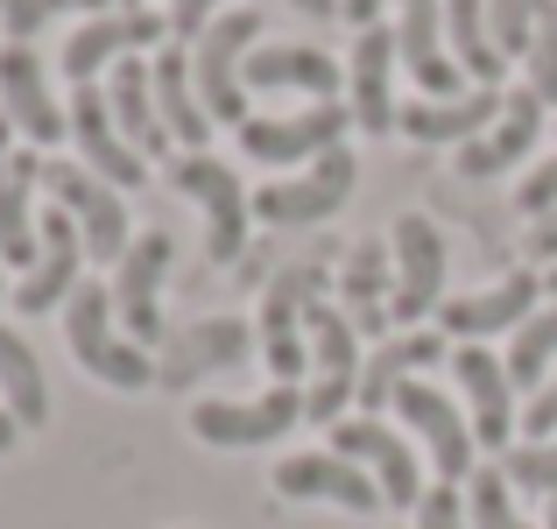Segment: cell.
I'll return each mask as SVG.
<instances>
[{
	"instance_id": "d6986e66",
	"label": "cell",
	"mask_w": 557,
	"mask_h": 529,
	"mask_svg": "<svg viewBox=\"0 0 557 529\" xmlns=\"http://www.w3.org/2000/svg\"><path fill=\"white\" fill-rule=\"evenodd\" d=\"M269 488L283 494V502H332V508H346V516H374V508H388L368 466L339 459L332 445H325V452H297V459H283Z\"/></svg>"
},
{
	"instance_id": "4dcf8cb0",
	"label": "cell",
	"mask_w": 557,
	"mask_h": 529,
	"mask_svg": "<svg viewBox=\"0 0 557 529\" xmlns=\"http://www.w3.org/2000/svg\"><path fill=\"white\" fill-rule=\"evenodd\" d=\"M149 78H156V107H163L170 142H177L184 156L205 149V142H212V113H205V99H198V78H190V50H184V42H163V50L149 57Z\"/></svg>"
},
{
	"instance_id": "f5cc1de1",
	"label": "cell",
	"mask_w": 557,
	"mask_h": 529,
	"mask_svg": "<svg viewBox=\"0 0 557 529\" xmlns=\"http://www.w3.org/2000/svg\"><path fill=\"white\" fill-rule=\"evenodd\" d=\"M0 269H8V261H0ZM0 297H14V290H8V283H0Z\"/></svg>"
},
{
	"instance_id": "e575fe53",
	"label": "cell",
	"mask_w": 557,
	"mask_h": 529,
	"mask_svg": "<svg viewBox=\"0 0 557 529\" xmlns=\"http://www.w3.org/2000/svg\"><path fill=\"white\" fill-rule=\"evenodd\" d=\"M466 516H473V529H536V522H522L516 488H508L502 466H480V473L466 480Z\"/></svg>"
},
{
	"instance_id": "f6af8a7d",
	"label": "cell",
	"mask_w": 557,
	"mask_h": 529,
	"mask_svg": "<svg viewBox=\"0 0 557 529\" xmlns=\"http://www.w3.org/2000/svg\"><path fill=\"white\" fill-rule=\"evenodd\" d=\"M339 14H346L354 28H374V22H381V0H339Z\"/></svg>"
},
{
	"instance_id": "7402d4cb",
	"label": "cell",
	"mask_w": 557,
	"mask_h": 529,
	"mask_svg": "<svg viewBox=\"0 0 557 529\" xmlns=\"http://www.w3.org/2000/svg\"><path fill=\"white\" fill-rule=\"evenodd\" d=\"M395 22H374L354 36V57H346V107H354L360 135H395Z\"/></svg>"
},
{
	"instance_id": "277c9868",
	"label": "cell",
	"mask_w": 557,
	"mask_h": 529,
	"mask_svg": "<svg viewBox=\"0 0 557 529\" xmlns=\"http://www.w3.org/2000/svg\"><path fill=\"white\" fill-rule=\"evenodd\" d=\"M170 190H184L190 205L205 212V255L226 269V261L247 255V219H255V190L226 170V156L212 149H190V156H170Z\"/></svg>"
},
{
	"instance_id": "3957f363",
	"label": "cell",
	"mask_w": 557,
	"mask_h": 529,
	"mask_svg": "<svg viewBox=\"0 0 557 529\" xmlns=\"http://www.w3.org/2000/svg\"><path fill=\"white\" fill-rule=\"evenodd\" d=\"M261 50V14L233 8L190 42V78H198V99L212 113V127H233L240 135L255 113H247V57Z\"/></svg>"
},
{
	"instance_id": "4fadbf2b",
	"label": "cell",
	"mask_w": 557,
	"mask_h": 529,
	"mask_svg": "<svg viewBox=\"0 0 557 529\" xmlns=\"http://www.w3.org/2000/svg\"><path fill=\"white\" fill-rule=\"evenodd\" d=\"M304 423V389H261L247 395V403H226V395H205L198 409H190V431L205 438V445H226V452H255V445H275L283 431H297Z\"/></svg>"
},
{
	"instance_id": "ab89813d",
	"label": "cell",
	"mask_w": 557,
	"mask_h": 529,
	"mask_svg": "<svg viewBox=\"0 0 557 529\" xmlns=\"http://www.w3.org/2000/svg\"><path fill=\"white\" fill-rule=\"evenodd\" d=\"M233 8H247V0H170V42L190 50V42H198L219 14H233Z\"/></svg>"
},
{
	"instance_id": "d590c367",
	"label": "cell",
	"mask_w": 557,
	"mask_h": 529,
	"mask_svg": "<svg viewBox=\"0 0 557 529\" xmlns=\"http://www.w3.org/2000/svg\"><path fill=\"white\" fill-rule=\"evenodd\" d=\"M502 473H508V488H522V494H544V502H557V438H516V445L502 452Z\"/></svg>"
},
{
	"instance_id": "b9f144b4",
	"label": "cell",
	"mask_w": 557,
	"mask_h": 529,
	"mask_svg": "<svg viewBox=\"0 0 557 529\" xmlns=\"http://www.w3.org/2000/svg\"><path fill=\"white\" fill-rule=\"evenodd\" d=\"M516 212H522V219L557 212V156H550V163H536V170L516 184Z\"/></svg>"
},
{
	"instance_id": "9c48e42d",
	"label": "cell",
	"mask_w": 557,
	"mask_h": 529,
	"mask_svg": "<svg viewBox=\"0 0 557 529\" xmlns=\"http://www.w3.org/2000/svg\"><path fill=\"white\" fill-rule=\"evenodd\" d=\"M346 127H354V107H346V99H318V107L275 113V121L255 113V121L240 127V149L269 170H304V163H318V156L346 149Z\"/></svg>"
},
{
	"instance_id": "8fae6325",
	"label": "cell",
	"mask_w": 557,
	"mask_h": 529,
	"mask_svg": "<svg viewBox=\"0 0 557 529\" xmlns=\"http://www.w3.org/2000/svg\"><path fill=\"white\" fill-rule=\"evenodd\" d=\"M354 176H360L354 149H332V156H318V163L261 184L255 190V219L261 226H325V219L354 198Z\"/></svg>"
},
{
	"instance_id": "f546056e",
	"label": "cell",
	"mask_w": 557,
	"mask_h": 529,
	"mask_svg": "<svg viewBox=\"0 0 557 529\" xmlns=\"http://www.w3.org/2000/svg\"><path fill=\"white\" fill-rule=\"evenodd\" d=\"M113 127L127 135V149L141 156V163H156V156H170V127H163V107H156V78H149V57H121L113 64Z\"/></svg>"
},
{
	"instance_id": "44dd1931",
	"label": "cell",
	"mask_w": 557,
	"mask_h": 529,
	"mask_svg": "<svg viewBox=\"0 0 557 529\" xmlns=\"http://www.w3.org/2000/svg\"><path fill=\"white\" fill-rule=\"evenodd\" d=\"M85 233H78V219L64 212V205H50V212H42V255H36V269L22 275V283H14V311L22 318H42V311H57V304H71V290L85 283Z\"/></svg>"
},
{
	"instance_id": "603a6c76",
	"label": "cell",
	"mask_w": 557,
	"mask_h": 529,
	"mask_svg": "<svg viewBox=\"0 0 557 529\" xmlns=\"http://www.w3.org/2000/svg\"><path fill=\"white\" fill-rule=\"evenodd\" d=\"M502 107H508L502 85H473V93H459V99H403L395 135L423 142V149H466L473 135H487V127L502 121Z\"/></svg>"
},
{
	"instance_id": "60d3db41",
	"label": "cell",
	"mask_w": 557,
	"mask_h": 529,
	"mask_svg": "<svg viewBox=\"0 0 557 529\" xmlns=\"http://www.w3.org/2000/svg\"><path fill=\"white\" fill-rule=\"evenodd\" d=\"M417 529H473V516H466V494L437 480V488L417 502Z\"/></svg>"
},
{
	"instance_id": "f1b7e54d",
	"label": "cell",
	"mask_w": 557,
	"mask_h": 529,
	"mask_svg": "<svg viewBox=\"0 0 557 529\" xmlns=\"http://www.w3.org/2000/svg\"><path fill=\"white\" fill-rule=\"evenodd\" d=\"M339 64L318 42H261L247 57V93H304L318 107V99H339Z\"/></svg>"
},
{
	"instance_id": "7a4b0ae2",
	"label": "cell",
	"mask_w": 557,
	"mask_h": 529,
	"mask_svg": "<svg viewBox=\"0 0 557 529\" xmlns=\"http://www.w3.org/2000/svg\"><path fill=\"white\" fill-rule=\"evenodd\" d=\"M64 340L78 353V367L107 389L135 395V389H156V353L135 346L121 325H113V283H78L64 304Z\"/></svg>"
},
{
	"instance_id": "2e32d148",
	"label": "cell",
	"mask_w": 557,
	"mask_h": 529,
	"mask_svg": "<svg viewBox=\"0 0 557 529\" xmlns=\"http://www.w3.org/2000/svg\"><path fill=\"white\" fill-rule=\"evenodd\" d=\"M0 113L14 121V135H22L28 149L71 142V107H57L50 64L36 57V42H8V50H0Z\"/></svg>"
},
{
	"instance_id": "e0dca14e",
	"label": "cell",
	"mask_w": 557,
	"mask_h": 529,
	"mask_svg": "<svg viewBox=\"0 0 557 529\" xmlns=\"http://www.w3.org/2000/svg\"><path fill=\"white\" fill-rule=\"evenodd\" d=\"M536 311H544V275L536 269H508L502 283L473 290V297H445L437 304V332L459 340V346H480V340H494V332H516L522 318H536Z\"/></svg>"
},
{
	"instance_id": "7c38bea8",
	"label": "cell",
	"mask_w": 557,
	"mask_h": 529,
	"mask_svg": "<svg viewBox=\"0 0 557 529\" xmlns=\"http://www.w3.org/2000/svg\"><path fill=\"white\" fill-rule=\"evenodd\" d=\"M170 261H177L170 233H135V247H127L121 269H113V318H121V332L135 346H163L170 340V318H163Z\"/></svg>"
},
{
	"instance_id": "1f68e13d",
	"label": "cell",
	"mask_w": 557,
	"mask_h": 529,
	"mask_svg": "<svg viewBox=\"0 0 557 529\" xmlns=\"http://www.w3.org/2000/svg\"><path fill=\"white\" fill-rule=\"evenodd\" d=\"M0 403H8V417L22 423V431H42V423H50V381H42L36 346L14 325H0Z\"/></svg>"
},
{
	"instance_id": "4316f807",
	"label": "cell",
	"mask_w": 557,
	"mask_h": 529,
	"mask_svg": "<svg viewBox=\"0 0 557 529\" xmlns=\"http://www.w3.org/2000/svg\"><path fill=\"white\" fill-rule=\"evenodd\" d=\"M36 184H42V149H14L0 163V261L8 269H36L42 255V219H36Z\"/></svg>"
},
{
	"instance_id": "681fc988",
	"label": "cell",
	"mask_w": 557,
	"mask_h": 529,
	"mask_svg": "<svg viewBox=\"0 0 557 529\" xmlns=\"http://www.w3.org/2000/svg\"><path fill=\"white\" fill-rule=\"evenodd\" d=\"M544 297L557 304V261H550V269H544Z\"/></svg>"
},
{
	"instance_id": "52a82bcc",
	"label": "cell",
	"mask_w": 557,
	"mask_h": 529,
	"mask_svg": "<svg viewBox=\"0 0 557 529\" xmlns=\"http://www.w3.org/2000/svg\"><path fill=\"white\" fill-rule=\"evenodd\" d=\"M395 332H417V318H431L445 304L451 283V247L437 233L431 212H403L395 219Z\"/></svg>"
},
{
	"instance_id": "11a10c76",
	"label": "cell",
	"mask_w": 557,
	"mask_h": 529,
	"mask_svg": "<svg viewBox=\"0 0 557 529\" xmlns=\"http://www.w3.org/2000/svg\"><path fill=\"white\" fill-rule=\"evenodd\" d=\"M395 8H403V0H395Z\"/></svg>"
},
{
	"instance_id": "74e56055",
	"label": "cell",
	"mask_w": 557,
	"mask_h": 529,
	"mask_svg": "<svg viewBox=\"0 0 557 529\" xmlns=\"http://www.w3.org/2000/svg\"><path fill=\"white\" fill-rule=\"evenodd\" d=\"M522 71H530V93L544 99V107H557V0L536 14V36H530V50H522Z\"/></svg>"
},
{
	"instance_id": "ba28073f",
	"label": "cell",
	"mask_w": 557,
	"mask_h": 529,
	"mask_svg": "<svg viewBox=\"0 0 557 529\" xmlns=\"http://www.w3.org/2000/svg\"><path fill=\"white\" fill-rule=\"evenodd\" d=\"M388 409H395V423H403V431H417V445L431 452V466H437V480H445V488H459V480L480 473V466H473V452H480L473 417H466V409H451L445 389H431V381H403Z\"/></svg>"
},
{
	"instance_id": "8d00e7d4",
	"label": "cell",
	"mask_w": 557,
	"mask_h": 529,
	"mask_svg": "<svg viewBox=\"0 0 557 529\" xmlns=\"http://www.w3.org/2000/svg\"><path fill=\"white\" fill-rule=\"evenodd\" d=\"M107 8L113 0H8V8H0V28H8L14 42H28V36H42L57 14H107Z\"/></svg>"
},
{
	"instance_id": "d6a6232c",
	"label": "cell",
	"mask_w": 557,
	"mask_h": 529,
	"mask_svg": "<svg viewBox=\"0 0 557 529\" xmlns=\"http://www.w3.org/2000/svg\"><path fill=\"white\" fill-rule=\"evenodd\" d=\"M445 42H451V57H459V71L473 85H502L508 57L487 28V0H445Z\"/></svg>"
},
{
	"instance_id": "5b68a950",
	"label": "cell",
	"mask_w": 557,
	"mask_h": 529,
	"mask_svg": "<svg viewBox=\"0 0 557 529\" xmlns=\"http://www.w3.org/2000/svg\"><path fill=\"white\" fill-rule=\"evenodd\" d=\"M360 332L332 297L311 304V381H304V423L332 431L346 403H360Z\"/></svg>"
},
{
	"instance_id": "30bf717a",
	"label": "cell",
	"mask_w": 557,
	"mask_h": 529,
	"mask_svg": "<svg viewBox=\"0 0 557 529\" xmlns=\"http://www.w3.org/2000/svg\"><path fill=\"white\" fill-rule=\"evenodd\" d=\"M170 42V14L156 8H107V14H85L78 28L64 36V78L71 85H92L107 64H121V57H141V50H163Z\"/></svg>"
},
{
	"instance_id": "c3c4849f",
	"label": "cell",
	"mask_w": 557,
	"mask_h": 529,
	"mask_svg": "<svg viewBox=\"0 0 557 529\" xmlns=\"http://www.w3.org/2000/svg\"><path fill=\"white\" fill-rule=\"evenodd\" d=\"M8 156H14V121L0 113V163H8Z\"/></svg>"
},
{
	"instance_id": "f907efd6",
	"label": "cell",
	"mask_w": 557,
	"mask_h": 529,
	"mask_svg": "<svg viewBox=\"0 0 557 529\" xmlns=\"http://www.w3.org/2000/svg\"><path fill=\"white\" fill-rule=\"evenodd\" d=\"M113 8H149V0H113Z\"/></svg>"
},
{
	"instance_id": "8992f818",
	"label": "cell",
	"mask_w": 557,
	"mask_h": 529,
	"mask_svg": "<svg viewBox=\"0 0 557 529\" xmlns=\"http://www.w3.org/2000/svg\"><path fill=\"white\" fill-rule=\"evenodd\" d=\"M42 190H50V205H64V212L78 219L85 255L121 269V255L135 247V226H127V190H113L107 176H92L85 163H57V156H42Z\"/></svg>"
},
{
	"instance_id": "ffe728a7",
	"label": "cell",
	"mask_w": 557,
	"mask_h": 529,
	"mask_svg": "<svg viewBox=\"0 0 557 529\" xmlns=\"http://www.w3.org/2000/svg\"><path fill=\"white\" fill-rule=\"evenodd\" d=\"M71 149L92 176H107L113 190H135L149 184V163L127 149V135L113 127V99L107 85H71Z\"/></svg>"
},
{
	"instance_id": "d4e9b609",
	"label": "cell",
	"mask_w": 557,
	"mask_h": 529,
	"mask_svg": "<svg viewBox=\"0 0 557 529\" xmlns=\"http://www.w3.org/2000/svg\"><path fill=\"white\" fill-rule=\"evenodd\" d=\"M536 135H544V99L530 93V85H516L502 107V121L487 127V135H473L466 149H451V170L466 176V184H487V176H508L522 163V156L536 149Z\"/></svg>"
},
{
	"instance_id": "816d5d0a",
	"label": "cell",
	"mask_w": 557,
	"mask_h": 529,
	"mask_svg": "<svg viewBox=\"0 0 557 529\" xmlns=\"http://www.w3.org/2000/svg\"><path fill=\"white\" fill-rule=\"evenodd\" d=\"M544 529H557V502H550V516H544Z\"/></svg>"
},
{
	"instance_id": "9a60e30c",
	"label": "cell",
	"mask_w": 557,
	"mask_h": 529,
	"mask_svg": "<svg viewBox=\"0 0 557 529\" xmlns=\"http://www.w3.org/2000/svg\"><path fill=\"white\" fill-rule=\"evenodd\" d=\"M261 340L247 318H198V325H177L156 353V389H190L205 374H233L240 360H255Z\"/></svg>"
},
{
	"instance_id": "484cf974",
	"label": "cell",
	"mask_w": 557,
	"mask_h": 529,
	"mask_svg": "<svg viewBox=\"0 0 557 529\" xmlns=\"http://www.w3.org/2000/svg\"><path fill=\"white\" fill-rule=\"evenodd\" d=\"M339 311L354 318V332L388 340L395 332V247L388 241H354L339 261Z\"/></svg>"
},
{
	"instance_id": "bcb514c9",
	"label": "cell",
	"mask_w": 557,
	"mask_h": 529,
	"mask_svg": "<svg viewBox=\"0 0 557 529\" xmlns=\"http://www.w3.org/2000/svg\"><path fill=\"white\" fill-rule=\"evenodd\" d=\"M289 8L311 14V22H332V14H339V0H289Z\"/></svg>"
},
{
	"instance_id": "7dc6e473",
	"label": "cell",
	"mask_w": 557,
	"mask_h": 529,
	"mask_svg": "<svg viewBox=\"0 0 557 529\" xmlns=\"http://www.w3.org/2000/svg\"><path fill=\"white\" fill-rule=\"evenodd\" d=\"M14 438H22V423H14V417H8V403H0V459L14 452Z\"/></svg>"
},
{
	"instance_id": "cb8c5ba5",
	"label": "cell",
	"mask_w": 557,
	"mask_h": 529,
	"mask_svg": "<svg viewBox=\"0 0 557 529\" xmlns=\"http://www.w3.org/2000/svg\"><path fill=\"white\" fill-rule=\"evenodd\" d=\"M451 381H459V395H466L473 438H480L487 452H508V431L522 423L516 381H508V360H494L487 346H451Z\"/></svg>"
},
{
	"instance_id": "ac0fdd59",
	"label": "cell",
	"mask_w": 557,
	"mask_h": 529,
	"mask_svg": "<svg viewBox=\"0 0 557 529\" xmlns=\"http://www.w3.org/2000/svg\"><path fill=\"white\" fill-rule=\"evenodd\" d=\"M395 57H403V71L417 78V99L473 93L459 57H451V42H445V0H403V8H395Z\"/></svg>"
},
{
	"instance_id": "836d02e7",
	"label": "cell",
	"mask_w": 557,
	"mask_h": 529,
	"mask_svg": "<svg viewBox=\"0 0 557 529\" xmlns=\"http://www.w3.org/2000/svg\"><path fill=\"white\" fill-rule=\"evenodd\" d=\"M550 360H557V304H544L536 318L516 325V340H508V381L536 395L550 381Z\"/></svg>"
},
{
	"instance_id": "7bdbcfd3",
	"label": "cell",
	"mask_w": 557,
	"mask_h": 529,
	"mask_svg": "<svg viewBox=\"0 0 557 529\" xmlns=\"http://www.w3.org/2000/svg\"><path fill=\"white\" fill-rule=\"evenodd\" d=\"M522 438H530V445H536V438H557V374L530 395V409H522Z\"/></svg>"
},
{
	"instance_id": "83f0119b",
	"label": "cell",
	"mask_w": 557,
	"mask_h": 529,
	"mask_svg": "<svg viewBox=\"0 0 557 529\" xmlns=\"http://www.w3.org/2000/svg\"><path fill=\"white\" fill-rule=\"evenodd\" d=\"M451 360V340L445 332H388L368 360H360V417H374V409L395 403V389L403 381H417L423 367Z\"/></svg>"
},
{
	"instance_id": "f35d334b",
	"label": "cell",
	"mask_w": 557,
	"mask_h": 529,
	"mask_svg": "<svg viewBox=\"0 0 557 529\" xmlns=\"http://www.w3.org/2000/svg\"><path fill=\"white\" fill-rule=\"evenodd\" d=\"M550 0H487V28L494 42H502V57H522L536 36V14H544Z\"/></svg>"
},
{
	"instance_id": "5bb4252c",
	"label": "cell",
	"mask_w": 557,
	"mask_h": 529,
	"mask_svg": "<svg viewBox=\"0 0 557 529\" xmlns=\"http://www.w3.org/2000/svg\"><path fill=\"white\" fill-rule=\"evenodd\" d=\"M332 452H339V459H354V466H368L388 508H417L423 494H431V488H423L417 445H409L403 431H388L381 417H339V423H332Z\"/></svg>"
},
{
	"instance_id": "db71d44e",
	"label": "cell",
	"mask_w": 557,
	"mask_h": 529,
	"mask_svg": "<svg viewBox=\"0 0 557 529\" xmlns=\"http://www.w3.org/2000/svg\"><path fill=\"white\" fill-rule=\"evenodd\" d=\"M0 8H8V0H0Z\"/></svg>"
},
{
	"instance_id": "ee69618b",
	"label": "cell",
	"mask_w": 557,
	"mask_h": 529,
	"mask_svg": "<svg viewBox=\"0 0 557 529\" xmlns=\"http://www.w3.org/2000/svg\"><path fill=\"white\" fill-rule=\"evenodd\" d=\"M522 255H530V261H544V269L557 261V212L530 219V241H522Z\"/></svg>"
},
{
	"instance_id": "6da1fadb",
	"label": "cell",
	"mask_w": 557,
	"mask_h": 529,
	"mask_svg": "<svg viewBox=\"0 0 557 529\" xmlns=\"http://www.w3.org/2000/svg\"><path fill=\"white\" fill-rule=\"evenodd\" d=\"M332 290L325 275V255H304L289 261L283 275L261 283V318H255V340H261V360L283 389H304L311 381V304Z\"/></svg>"
}]
</instances>
